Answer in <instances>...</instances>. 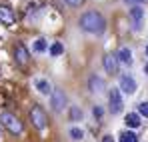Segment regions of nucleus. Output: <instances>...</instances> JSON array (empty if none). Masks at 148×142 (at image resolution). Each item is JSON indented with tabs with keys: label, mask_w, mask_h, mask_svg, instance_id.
<instances>
[{
	"label": "nucleus",
	"mask_w": 148,
	"mask_h": 142,
	"mask_svg": "<svg viewBox=\"0 0 148 142\" xmlns=\"http://www.w3.org/2000/svg\"><path fill=\"white\" fill-rule=\"evenodd\" d=\"M80 26H82L86 32L100 34V32H104V28H106V22H104V18L100 16L98 12L90 10V12L82 14V18H80Z\"/></svg>",
	"instance_id": "1"
},
{
	"label": "nucleus",
	"mask_w": 148,
	"mask_h": 142,
	"mask_svg": "<svg viewBox=\"0 0 148 142\" xmlns=\"http://www.w3.org/2000/svg\"><path fill=\"white\" fill-rule=\"evenodd\" d=\"M0 122H2L12 134H20V132H22V122L16 118L14 114H10V112H2V114H0Z\"/></svg>",
	"instance_id": "2"
},
{
	"label": "nucleus",
	"mask_w": 148,
	"mask_h": 142,
	"mask_svg": "<svg viewBox=\"0 0 148 142\" xmlns=\"http://www.w3.org/2000/svg\"><path fill=\"white\" fill-rule=\"evenodd\" d=\"M30 118H32V124H34L38 130L46 128V124H48V116H46V112H44L40 106H34V108L30 110Z\"/></svg>",
	"instance_id": "3"
},
{
	"label": "nucleus",
	"mask_w": 148,
	"mask_h": 142,
	"mask_svg": "<svg viewBox=\"0 0 148 142\" xmlns=\"http://www.w3.org/2000/svg\"><path fill=\"white\" fill-rule=\"evenodd\" d=\"M120 110H122L120 90H118V88H112V90H110V112H112V114H118Z\"/></svg>",
	"instance_id": "4"
},
{
	"label": "nucleus",
	"mask_w": 148,
	"mask_h": 142,
	"mask_svg": "<svg viewBox=\"0 0 148 142\" xmlns=\"http://www.w3.org/2000/svg\"><path fill=\"white\" fill-rule=\"evenodd\" d=\"M64 104H66V94H64L60 88H54V90H52V108H54L56 112H60V110L64 108Z\"/></svg>",
	"instance_id": "5"
},
{
	"label": "nucleus",
	"mask_w": 148,
	"mask_h": 142,
	"mask_svg": "<svg viewBox=\"0 0 148 142\" xmlns=\"http://www.w3.org/2000/svg\"><path fill=\"white\" fill-rule=\"evenodd\" d=\"M102 62H104V68H106V72H108V74H116V72H118V58H116V56L106 54Z\"/></svg>",
	"instance_id": "6"
},
{
	"label": "nucleus",
	"mask_w": 148,
	"mask_h": 142,
	"mask_svg": "<svg viewBox=\"0 0 148 142\" xmlns=\"http://www.w3.org/2000/svg\"><path fill=\"white\" fill-rule=\"evenodd\" d=\"M14 56H16V62L20 66H26L28 64V50H26L24 44H18V46L14 48Z\"/></svg>",
	"instance_id": "7"
},
{
	"label": "nucleus",
	"mask_w": 148,
	"mask_h": 142,
	"mask_svg": "<svg viewBox=\"0 0 148 142\" xmlns=\"http://www.w3.org/2000/svg\"><path fill=\"white\" fill-rule=\"evenodd\" d=\"M120 88H122L126 94H134V92H136V82H134V78L122 76V78H120Z\"/></svg>",
	"instance_id": "8"
},
{
	"label": "nucleus",
	"mask_w": 148,
	"mask_h": 142,
	"mask_svg": "<svg viewBox=\"0 0 148 142\" xmlns=\"http://www.w3.org/2000/svg\"><path fill=\"white\" fill-rule=\"evenodd\" d=\"M0 22L6 24V26H12L14 24V14L8 6H0Z\"/></svg>",
	"instance_id": "9"
},
{
	"label": "nucleus",
	"mask_w": 148,
	"mask_h": 142,
	"mask_svg": "<svg viewBox=\"0 0 148 142\" xmlns=\"http://www.w3.org/2000/svg\"><path fill=\"white\" fill-rule=\"evenodd\" d=\"M142 16H144V10H142V8L134 6V8L130 10V18L134 20V28H138V26H140V22H142Z\"/></svg>",
	"instance_id": "10"
},
{
	"label": "nucleus",
	"mask_w": 148,
	"mask_h": 142,
	"mask_svg": "<svg viewBox=\"0 0 148 142\" xmlns=\"http://www.w3.org/2000/svg\"><path fill=\"white\" fill-rule=\"evenodd\" d=\"M118 58L122 60L124 64H130V62H132V54H130V50H128V48H120V52H118Z\"/></svg>",
	"instance_id": "11"
},
{
	"label": "nucleus",
	"mask_w": 148,
	"mask_h": 142,
	"mask_svg": "<svg viewBox=\"0 0 148 142\" xmlns=\"http://www.w3.org/2000/svg\"><path fill=\"white\" fill-rule=\"evenodd\" d=\"M126 124H128L130 128H136V126L140 124V118H138V114H134V112H130V114L126 116Z\"/></svg>",
	"instance_id": "12"
},
{
	"label": "nucleus",
	"mask_w": 148,
	"mask_h": 142,
	"mask_svg": "<svg viewBox=\"0 0 148 142\" xmlns=\"http://www.w3.org/2000/svg\"><path fill=\"white\" fill-rule=\"evenodd\" d=\"M120 142H138V138H136L134 132H122L120 134Z\"/></svg>",
	"instance_id": "13"
},
{
	"label": "nucleus",
	"mask_w": 148,
	"mask_h": 142,
	"mask_svg": "<svg viewBox=\"0 0 148 142\" xmlns=\"http://www.w3.org/2000/svg\"><path fill=\"white\" fill-rule=\"evenodd\" d=\"M36 86H38V90H40L42 94H48V92H52V88H50V84L46 82V80H38V84H36Z\"/></svg>",
	"instance_id": "14"
},
{
	"label": "nucleus",
	"mask_w": 148,
	"mask_h": 142,
	"mask_svg": "<svg viewBox=\"0 0 148 142\" xmlns=\"http://www.w3.org/2000/svg\"><path fill=\"white\" fill-rule=\"evenodd\" d=\"M90 90H94V92L96 90H102V80L100 78H96V76L90 78Z\"/></svg>",
	"instance_id": "15"
},
{
	"label": "nucleus",
	"mask_w": 148,
	"mask_h": 142,
	"mask_svg": "<svg viewBox=\"0 0 148 142\" xmlns=\"http://www.w3.org/2000/svg\"><path fill=\"white\" fill-rule=\"evenodd\" d=\"M62 50H64L62 44H60V42H56V44H52V46H50V54H52V56H60V54H62Z\"/></svg>",
	"instance_id": "16"
},
{
	"label": "nucleus",
	"mask_w": 148,
	"mask_h": 142,
	"mask_svg": "<svg viewBox=\"0 0 148 142\" xmlns=\"http://www.w3.org/2000/svg\"><path fill=\"white\" fill-rule=\"evenodd\" d=\"M70 136H72L74 140H80V138L84 136V132H82L80 128H72V130H70Z\"/></svg>",
	"instance_id": "17"
},
{
	"label": "nucleus",
	"mask_w": 148,
	"mask_h": 142,
	"mask_svg": "<svg viewBox=\"0 0 148 142\" xmlns=\"http://www.w3.org/2000/svg\"><path fill=\"white\" fill-rule=\"evenodd\" d=\"M34 50H38V52H44V50H46V40H38V42L34 44Z\"/></svg>",
	"instance_id": "18"
},
{
	"label": "nucleus",
	"mask_w": 148,
	"mask_h": 142,
	"mask_svg": "<svg viewBox=\"0 0 148 142\" xmlns=\"http://www.w3.org/2000/svg\"><path fill=\"white\" fill-rule=\"evenodd\" d=\"M138 108H140V114H142V116H148V102H142Z\"/></svg>",
	"instance_id": "19"
},
{
	"label": "nucleus",
	"mask_w": 148,
	"mask_h": 142,
	"mask_svg": "<svg viewBox=\"0 0 148 142\" xmlns=\"http://www.w3.org/2000/svg\"><path fill=\"white\" fill-rule=\"evenodd\" d=\"M80 116H82V112H80L78 108H72V112H70V118H72V120H78Z\"/></svg>",
	"instance_id": "20"
},
{
	"label": "nucleus",
	"mask_w": 148,
	"mask_h": 142,
	"mask_svg": "<svg viewBox=\"0 0 148 142\" xmlns=\"http://www.w3.org/2000/svg\"><path fill=\"white\" fill-rule=\"evenodd\" d=\"M66 2H68L70 6H82V4H84V0H66Z\"/></svg>",
	"instance_id": "21"
},
{
	"label": "nucleus",
	"mask_w": 148,
	"mask_h": 142,
	"mask_svg": "<svg viewBox=\"0 0 148 142\" xmlns=\"http://www.w3.org/2000/svg\"><path fill=\"white\" fill-rule=\"evenodd\" d=\"M128 4H140V2H146V0H126Z\"/></svg>",
	"instance_id": "22"
},
{
	"label": "nucleus",
	"mask_w": 148,
	"mask_h": 142,
	"mask_svg": "<svg viewBox=\"0 0 148 142\" xmlns=\"http://www.w3.org/2000/svg\"><path fill=\"white\" fill-rule=\"evenodd\" d=\"M102 142H114V138H112V136H104V138H102Z\"/></svg>",
	"instance_id": "23"
},
{
	"label": "nucleus",
	"mask_w": 148,
	"mask_h": 142,
	"mask_svg": "<svg viewBox=\"0 0 148 142\" xmlns=\"http://www.w3.org/2000/svg\"><path fill=\"white\" fill-rule=\"evenodd\" d=\"M94 116H102V110L100 108H94Z\"/></svg>",
	"instance_id": "24"
},
{
	"label": "nucleus",
	"mask_w": 148,
	"mask_h": 142,
	"mask_svg": "<svg viewBox=\"0 0 148 142\" xmlns=\"http://www.w3.org/2000/svg\"><path fill=\"white\" fill-rule=\"evenodd\" d=\"M146 72H148V64H146Z\"/></svg>",
	"instance_id": "25"
},
{
	"label": "nucleus",
	"mask_w": 148,
	"mask_h": 142,
	"mask_svg": "<svg viewBox=\"0 0 148 142\" xmlns=\"http://www.w3.org/2000/svg\"><path fill=\"white\" fill-rule=\"evenodd\" d=\"M146 54H148V46H146Z\"/></svg>",
	"instance_id": "26"
}]
</instances>
